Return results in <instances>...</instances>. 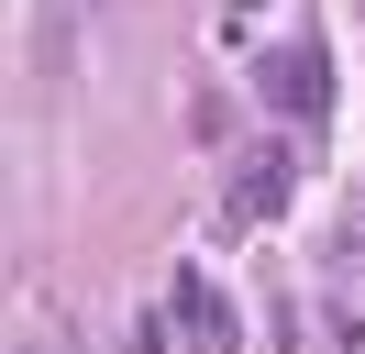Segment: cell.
I'll use <instances>...</instances> for the list:
<instances>
[{
    "instance_id": "1",
    "label": "cell",
    "mask_w": 365,
    "mask_h": 354,
    "mask_svg": "<svg viewBox=\"0 0 365 354\" xmlns=\"http://www.w3.org/2000/svg\"><path fill=\"white\" fill-rule=\"evenodd\" d=\"M266 100H277V111H299V122H310V111H332V56H321V44L266 56Z\"/></svg>"
},
{
    "instance_id": "2",
    "label": "cell",
    "mask_w": 365,
    "mask_h": 354,
    "mask_svg": "<svg viewBox=\"0 0 365 354\" xmlns=\"http://www.w3.org/2000/svg\"><path fill=\"white\" fill-rule=\"evenodd\" d=\"M321 332H332V354H365V266H354V277H332V299H321Z\"/></svg>"
},
{
    "instance_id": "3",
    "label": "cell",
    "mask_w": 365,
    "mask_h": 354,
    "mask_svg": "<svg viewBox=\"0 0 365 354\" xmlns=\"http://www.w3.org/2000/svg\"><path fill=\"white\" fill-rule=\"evenodd\" d=\"M277 199H288V155L266 144V155H244V177H232V211H255V221H266Z\"/></svg>"
}]
</instances>
